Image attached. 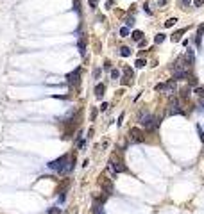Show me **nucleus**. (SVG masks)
<instances>
[{"mask_svg": "<svg viewBox=\"0 0 204 214\" xmlns=\"http://www.w3.org/2000/svg\"><path fill=\"white\" fill-rule=\"evenodd\" d=\"M49 214H61V209L59 207H52V209H49Z\"/></svg>", "mask_w": 204, "mask_h": 214, "instance_id": "aec40b11", "label": "nucleus"}, {"mask_svg": "<svg viewBox=\"0 0 204 214\" xmlns=\"http://www.w3.org/2000/svg\"><path fill=\"white\" fill-rule=\"evenodd\" d=\"M175 21H177L175 18H170V20L165 21V27H172V25H175Z\"/></svg>", "mask_w": 204, "mask_h": 214, "instance_id": "a211bd4d", "label": "nucleus"}, {"mask_svg": "<svg viewBox=\"0 0 204 214\" xmlns=\"http://www.w3.org/2000/svg\"><path fill=\"white\" fill-rule=\"evenodd\" d=\"M79 52L84 56V52H86V45H84V41H79Z\"/></svg>", "mask_w": 204, "mask_h": 214, "instance_id": "f3484780", "label": "nucleus"}, {"mask_svg": "<svg viewBox=\"0 0 204 214\" xmlns=\"http://www.w3.org/2000/svg\"><path fill=\"white\" fill-rule=\"evenodd\" d=\"M168 104H170V107H179V100L175 98V96H170V98H168Z\"/></svg>", "mask_w": 204, "mask_h": 214, "instance_id": "ddd939ff", "label": "nucleus"}, {"mask_svg": "<svg viewBox=\"0 0 204 214\" xmlns=\"http://www.w3.org/2000/svg\"><path fill=\"white\" fill-rule=\"evenodd\" d=\"M104 91H106V86L104 84L95 86V96H97V98H102V96H104Z\"/></svg>", "mask_w": 204, "mask_h": 214, "instance_id": "1a4fd4ad", "label": "nucleus"}, {"mask_svg": "<svg viewBox=\"0 0 204 214\" xmlns=\"http://www.w3.org/2000/svg\"><path fill=\"white\" fill-rule=\"evenodd\" d=\"M184 30H186V29H183V30H177V32L172 36V39H174V41H179V39H181V36L184 34Z\"/></svg>", "mask_w": 204, "mask_h": 214, "instance_id": "4468645a", "label": "nucleus"}, {"mask_svg": "<svg viewBox=\"0 0 204 214\" xmlns=\"http://www.w3.org/2000/svg\"><path fill=\"white\" fill-rule=\"evenodd\" d=\"M125 23H127V27H132V25H134V20H132V18H127Z\"/></svg>", "mask_w": 204, "mask_h": 214, "instance_id": "b1692460", "label": "nucleus"}, {"mask_svg": "<svg viewBox=\"0 0 204 214\" xmlns=\"http://www.w3.org/2000/svg\"><path fill=\"white\" fill-rule=\"evenodd\" d=\"M120 36H122V38L129 36V29H127V27H122V29H120Z\"/></svg>", "mask_w": 204, "mask_h": 214, "instance_id": "6ab92c4d", "label": "nucleus"}, {"mask_svg": "<svg viewBox=\"0 0 204 214\" xmlns=\"http://www.w3.org/2000/svg\"><path fill=\"white\" fill-rule=\"evenodd\" d=\"M120 56L122 57H129L131 56V50L127 48V47H122V48H120Z\"/></svg>", "mask_w": 204, "mask_h": 214, "instance_id": "f8f14e48", "label": "nucleus"}, {"mask_svg": "<svg viewBox=\"0 0 204 214\" xmlns=\"http://www.w3.org/2000/svg\"><path fill=\"white\" fill-rule=\"evenodd\" d=\"M131 38L134 39V41H141V38H143V32H141V30H134Z\"/></svg>", "mask_w": 204, "mask_h": 214, "instance_id": "9d476101", "label": "nucleus"}, {"mask_svg": "<svg viewBox=\"0 0 204 214\" xmlns=\"http://www.w3.org/2000/svg\"><path fill=\"white\" fill-rule=\"evenodd\" d=\"M193 4H195L197 7H201V6L204 4V0H193Z\"/></svg>", "mask_w": 204, "mask_h": 214, "instance_id": "393cba45", "label": "nucleus"}, {"mask_svg": "<svg viewBox=\"0 0 204 214\" xmlns=\"http://www.w3.org/2000/svg\"><path fill=\"white\" fill-rule=\"evenodd\" d=\"M197 130H199V136H201V139L204 141V132H202V128H201V127H197Z\"/></svg>", "mask_w": 204, "mask_h": 214, "instance_id": "a878e982", "label": "nucleus"}, {"mask_svg": "<svg viewBox=\"0 0 204 214\" xmlns=\"http://www.w3.org/2000/svg\"><path fill=\"white\" fill-rule=\"evenodd\" d=\"M90 6L95 7V6H97V0H90Z\"/></svg>", "mask_w": 204, "mask_h": 214, "instance_id": "c85d7f7f", "label": "nucleus"}, {"mask_svg": "<svg viewBox=\"0 0 204 214\" xmlns=\"http://www.w3.org/2000/svg\"><path fill=\"white\" fill-rule=\"evenodd\" d=\"M91 212H93V214H106V212H104V205H102L100 200H95V202H93Z\"/></svg>", "mask_w": 204, "mask_h": 214, "instance_id": "0eeeda50", "label": "nucleus"}, {"mask_svg": "<svg viewBox=\"0 0 204 214\" xmlns=\"http://www.w3.org/2000/svg\"><path fill=\"white\" fill-rule=\"evenodd\" d=\"M111 77L118 78V77H120V71H118V70H111Z\"/></svg>", "mask_w": 204, "mask_h": 214, "instance_id": "5701e85b", "label": "nucleus"}, {"mask_svg": "<svg viewBox=\"0 0 204 214\" xmlns=\"http://www.w3.org/2000/svg\"><path fill=\"white\" fill-rule=\"evenodd\" d=\"M129 139L132 143H143L145 141V136H143V132L140 128H131L129 130Z\"/></svg>", "mask_w": 204, "mask_h": 214, "instance_id": "7ed1b4c3", "label": "nucleus"}, {"mask_svg": "<svg viewBox=\"0 0 204 214\" xmlns=\"http://www.w3.org/2000/svg\"><path fill=\"white\" fill-rule=\"evenodd\" d=\"M109 171H113V173H122V171H125V166L120 161H117V159H109Z\"/></svg>", "mask_w": 204, "mask_h": 214, "instance_id": "20e7f679", "label": "nucleus"}, {"mask_svg": "<svg viewBox=\"0 0 204 214\" xmlns=\"http://www.w3.org/2000/svg\"><path fill=\"white\" fill-rule=\"evenodd\" d=\"M199 96V98H204V87H195V91H193Z\"/></svg>", "mask_w": 204, "mask_h": 214, "instance_id": "2eb2a0df", "label": "nucleus"}, {"mask_svg": "<svg viewBox=\"0 0 204 214\" xmlns=\"http://www.w3.org/2000/svg\"><path fill=\"white\" fill-rule=\"evenodd\" d=\"M140 125H143L147 130H154V128H158V125H160V118H158V116H151V114H149L145 120L140 121Z\"/></svg>", "mask_w": 204, "mask_h": 214, "instance_id": "f03ea898", "label": "nucleus"}, {"mask_svg": "<svg viewBox=\"0 0 204 214\" xmlns=\"http://www.w3.org/2000/svg\"><path fill=\"white\" fill-rule=\"evenodd\" d=\"M108 107H109V105H108V104H102V105H100V111H106Z\"/></svg>", "mask_w": 204, "mask_h": 214, "instance_id": "cd10ccee", "label": "nucleus"}, {"mask_svg": "<svg viewBox=\"0 0 204 214\" xmlns=\"http://www.w3.org/2000/svg\"><path fill=\"white\" fill-rule=\"evenodd\" d=\"M165 41V34H158L156 36V43H163Z\"/></svg>", "mask_w": 204, "mask_h": 214, "instance_id": "4be33fe9", "label": "nucleus"}, {"mask_svg": "<svg viewBox=\"0 0 204 214\" xmlns=\"http://www.w3.org/2000/svg\"><path fill=\"white\" fill-rule=\"evenodd\" d=\"M134 66H136V68H143V66H145V61H143V59H138V61L134 63Z\"/></svg>", "mask_w": 204, "mask_h": 214, "instance_id": "412c9836", "label": "nucleus"}, {"mask_svg": "<svg viewBox=\"0 0 204 214\" xmlns=\"http://www.w3.org/2000/svg\"><path fill=\"white\" fill-rule=\"evenodd\" d=\"M49 168L58 170L59 173H68V171L73 170V161H70L68 155H63V157H59V159H56V161L49 163Z\"/></svg>", "mask_w": 204, "mask_h": 214, "instance_id": "f257e3e1", "label": "nucleus"}, {"mask_svg": "<svg viewBox=\"0 0 204 214\" xmlns=\"http://www.w3.org/2000/svg\"><path fill=\"white\" fill-rule=\"evenodd\" d=\"M181 59H183V64H184V68L188 70L190 66L193 64V61H195V56H193V50H188V52H186V56H184V57H181Z\"/></svg>", "mask_w": 204, "mask_h": 214, "instance_id": "423d86ee", "label": "nucleus"}, {"mask_svg": "<svg viewBox=\"0 0 204 214\" xmlns=\"http://www.w3.org/2000/svg\"><path fill=\"white\" fill-rule=\"evenodd\" d=\"M177 2H179V4H183V6H188V4H190V0H177Z\"/></svg>", "mask_w": 204, "mask_h": 214, "instance_id": "bb28decb", "label": "nucleus"}, {"mask_svg": "<svg viewBox=\"0 0 204 214\" xmlns=\"http://www.w3.org/2000/svg\"><path fill=\"white\" fill-rule=\"evenodd\" d=\"M175 114H183V109H181V107H172V109L168 111V116H175Z\"/></svg>", "mask_w": 204, "mask_h": 214, "instance_id": "9b49d317", "label": "nucleus"}, {"mask_svg": "<svg viewBox=\"0 0 204 214\" xmlns=\"http://www.w3.org/2000/svg\"><path fill=\"white\" fill-rule=\"evenodd\" d=\"M158 2H160L161 6H165V4H167V0H158Z\"/></svg>", "mask_w": 204, "mask_h": 214, "instance_id": "c756f323", "label": "nucleus"}, {"mask_svg": "<svg viewBox=\"0 0 204 214\" xmlns=\"http://www.w3.org/2000/svg\"><path fill=\"white\" fill-rule=\"evenodd\" d=\"M163 89H165V91H170V93H172V91H175V80H174V78H170V80H167V82H165V84H163Z\"/></svg>", "mask_w": 204, "mask_h": 214, "instance_id": "6e6552de", "label": "nucleus"}, {"mask_svg": "<svg viewBox=\"0 0 204 214\" xmlns=\"http://www.w3.org/2000/svg\"><path fill=\"white\" fill-rule=\"evenodd\" d=\"M66 82L70 87H75V86L79 84V70H73L68 77H66Z\"/></svg>", "mask_w": 204, "mask_h": 214, "instance_id": "39448f33", "label": "nucleus"}, {"mask_svg": "<svg viewBox=\"0 0 204 214\" xmlns=\"http://www.w3.org/2000/svg\"><path fill=\"white\" fill-rule=\"evenodd\" d=\"M124 75L127 78H132V70L129 68V66H125V68H124Z\"/></svg>", "mask_w": 204, "mask_h": 214, "instance_id": "dca6fc26", "label": "nucleus"}]
</instances>
